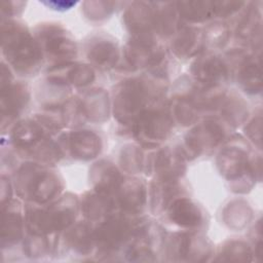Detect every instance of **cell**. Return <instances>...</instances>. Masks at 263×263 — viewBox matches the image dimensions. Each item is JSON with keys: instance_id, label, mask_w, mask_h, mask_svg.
I'll use <instances>...</instances> for the list:
<instances>
[{"instance_id": "14", "label": "cell", "mask_w": 263, "mask_h": 263, "mask_svg": "<svg viewBox=\"0 0 263 263\" xmlns=\"http://www.w3.org/2000/svg\"><path fill=\"white\" fill-rule=\"evenodd\" d=\"M89 59L101 67L112 66L117 59L116 48L109 42H99L90 49Z\"/></svg>"}, {"instance_id": "18", "label": "cell", "mask_w": 263, "mask_h": 263, "mask_svg": "<svg viewBox=\"0 0 263 263\" xmlns=\"http://www.w3.org/2000/svg\"><path fill=\"white\" fill-rule=\"evenodd\" d=\"M195 40H196V35L194 34V32L186 31L185 34L178 39L175 45V48L180 53H184L188 50H191L194 47Z\"/></svg>"}, {"instance_id": "9", "label": "cell", "mask_w": 263, "mask_h": 263, "mask_svg": "<svg viewBox=\"0 0 263 263\" xmlns=\"http://www.w3.org/2000/svg\"><path fill=\"white\" fill-rule=\"evenodd\" d=\"M42 136V132L37 124L31 121L20 122L13 129L12 139L20 147H32Z\"/></svg>"}, {"instance_id": "17", "label": "cell", "mask_w": 263, "mask_h": 263, "mask_svg": "<svg viewBox=\"0 0 263 263\" xmlns=\"http://www.w3.org/2000/svg\"><path fill=\"white\" fill-rule=\"evenodd\" d=\"M85 214L90 219H97L100 216L108 213L110 208V202L107 199H104L103 196L92 195L85 203Z\"/></svg>"}, {"instance_id": "4", "label": "cell", "mask_w": 263, "mask_h": 263, "mask_svg": "<svg viewBox=\"0 0 263 263\" xmlns=\"http://www.w3.org/2000/svg\"><path fill=\"white\" fill-rule=\"evenodd\" d=\"M129 225L119 219H110L105 222L97 231L95 240L105 251H112L119 248L129 236Z\"/></svg>"}, {"instance_id": "15", "label": "cell", "mask_w": 263, "mask_h": 263, "mask_svg": "<svg viewBox=\"0 0 263 263\" xmlns=\"http://www.w3.org/2000/svg\"><path fill=\"white\" fill-rule=\"evenodd\" d=\"M144 188L141 184L130 182L123 187L121 192V201L129 209H137L142 205L144 201Z\"/></svg>"}, {"instance_id": "1", "label": "cell", "mask_w": 263, "mask_h": 263, "mask_svg": "<svg viewBox=\"0 0 263 263\" xmlns=\"http://www.w3.org/2000/svg\"><path fill=\"white\" fill-rule=\"evenodd\" d=\"M3 51L10 63L22 71H30L38 66L41 52L37 44L24 32L14 28L3 30Z\"/></svg>"}, {"instance_id": "11", "label": "cell", "mask_w": 263, "mask_h": 263, "mask_svg": "<svg viewBox=\"0 0 263 263\" xmlns=\"http://www.w3.org/2000/svg\"><path fill=\"white\" fill-rule=\"evenodd\" d=\"M45 47L51 54L59 58L72 57L75 52V47L73 43L67 39L65 36L53 32L45 36Z\"/></svg>"}, {"instance_id": "3", "label": "cell", "mask_w": 263, "mask_h": 263, "mask_svg": "<svg viewBox=\"0 0 263 263\" xmlns=\"http://www.w3.org/2000/svg\"><path fill=\"white\" fill-rule=\"evenodd\" d=\"M143 89L142 84L137 81H130L122 86L115 100L116 115L120 119L124 121L130 119L142 108L144 101Z\"/></svg>"}, {"instance_id": "13", "label": "cell", "mask_w": 263, "mask_h": 263, "mask_svg": "<svg viewBox=\"0 0 263 263\" xmlns=\"http://www.w3.org/2000/svg\"><path fill=\"white\" fill-rule=\"evenodd\" d=\"M93 236L85 225H78L69 235L68 241L70 246L80 254H87L93 246Z\"/></svg>"}, {"instance_id": "8", "label": "cell", "mask_w": 263, "mask_h": 263, "mask_svg": "<svg viewBox=\"0 0 263 263\" xmlns=\"http://www.w3.org/2000/svg\"><path fill=\"white\" fill-rule=\"evenodd\" d=\"M193 71L194 75L204 83H217L226 76V70L222 62L213 57L196 61Z\"/></svg>"}, {"instance_id": "12", "label": "cell", "mask_w": 263, "mask_h": 263, "mask_svg": "<svg viewBox=\"0 0 263 263\" xmlns=\"http://www.w3.org/2000/svg\"><path fill=\"white\" fill-rule=\"evenodd\" d=\"M15 213L3 214L2 219V246L17 241L22 235V220Z\"/></svg>"}, {"instance_id": "6", "label": "cell", "mask_w": 263, "mask_h": 263, "mask_svg": "<svg viewBox=\"0 0 263 263\" xmlns=\"http://www.w3.org/2000/svg\"><path fill=\"white\" fill-rule=\"evenodd\" d=\"M170 217L175 223L186 227L197 226L201 221L198 209L186 198L177 199L173 202L170 209Z\"/></svg>"}, {"instance_id": "5", "label": "cell", "mask_w": 263, "mask_h": 263, "mask_svg": "<svg viewBox=\"0 0 263 263\" xmlns=\"http://www.w3.org/2000/svg\"><path fill=\"white\" fill-rule=\"evenodd\" d=\"M171 121L164 112L147 111L142 114L138 125L139 135H143L150 141L161 140L170 132Z\"/></svg>"}, {"instance_id": "10", "label": "cell", "mask_w": 263, "mask_h": 263, "mask_svg": "<svg viewBox=\"0 0 263 263\" xmlns=\"http://www.w3.org/2000/svg\"><path fill=\"white\" fill-rule=\"evenodd\" d=\"M26 91L20 86H8L7 89H2L1 107L3 117L8 114H15L26 103Z\"/></svg>"}, {"instance_id": "7", "label": "cell", "mask_w": 263, "mask_h": 263, "mask_svg": "<svg viewBox=\"0 0 263 263\" xmlns=\"http://www.w3.org/2000/svg\"><path fill=\"white\" fill-rule=\"evenodd\" d=\"M70 148L74 156L88 159L99 153L100 139L90 132H78L71 136Z\"/></svg>"}, {"instance_id": "2", "label": "cell", "mask_w": 263, "mask_h": 263, "mask_svg": "<svg viewBox=\"0 0 263 263\" xmlns=\"http://www.w3.org/2000/svg\"><path fill=\"white\" fill-rule=\"evenodd\" d=\"M25 177L20 175L21 180H25V192L37 201H45L58 192L59 182L57 178L47 172H33L28 174L27 168L22 170Z\"/></svg>"}, {"instance_id": "16", "label": "cell", "mask_w": 263, "mask_h": 263, "mask_svg": "<svg viewBox=\"0 0 263 263\" xmlns=\"http://www.w3.org/2000/svg\"><path fill=\"white\" fill-rule=\"evenodd\" d=\"M251 251L248 246L241 242H232L229 247H227L220 258L218 260L223 261H250L251 258Z\"/></svg>"}]
</instances>
